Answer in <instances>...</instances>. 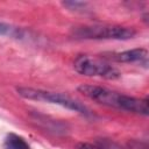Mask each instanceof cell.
I'll list each match as a JSON object with an SVG mask.
<instances>
[{"mask_svg":"<svg viewBox=\"0 0 149 149\" xmlns=\"http://www.w3.org/2000/svg\"><path fill=\"white\" fill-rule=\"evenodd\" d=\"M17 93L29 100H36V101H47V102H51V104H56L59 105L62 107H65L68 109L78 112L80 114H85L88 115L90 109L83 105L81 102L72 99L69 95L62 94V93H57V92H49V91H43V90H37V88H33V87H17L16 88Z\"/></svg>","mask_w":149,"mask_h":149,"instance_id":"cell-1","label":"cell"},{"mask_svg":"<svg viewBox=\"0 0 149 149\" xmlns=\"http://www.w3.org/2000/svg\"><path fill=\"white\" fill-rule=\"evenodd\" d=\"M136 31L129 27L122 26H85L74 29L73 36L87 40H129Z\"/></svg>","mask_w":149,"mask_h":149,"instance_id":"cell-2","label":"cell"},{"mask_svg":"<svg viewBox=\"0 0 149 149\" xmlns=\"http://www.w3.org/2000/svg\"><path fill=\"white\" fill-rule=\"evenodd\" d=\"M74 70L84 76L88 77H101L105 79H116L121 74L116 68L106 63L105 61L91 57V56H78L73 63Z\"/></svg>","mask_w":149,"mask_h":149,"instance_id":"cell-3","label":"cell"},{"mask_svg":"<svg viewBox=\"0 0 149 149\" xmlns=\"http://www.w3.org/2000/svg\"><path fill=\"white\" fill-rule=\"evenodd\" d=\"M78 91L80 93H83L85 97H87L99 104L119 108V102H120V97H121L120 93H116L114 91H111V90L101 87V86L88 85V84L79 85Z\"/></svg>","mask_w":149,"mask_h":149,"instance_id":"cell-4","label":"cell"},{"mask_svg":"<svg viewBox=\"0 0 149 149\" xmlns=\"http://www.w3.org/2000/svg\"><path fill=\"white\" fill-rule=\"evenodd\" d=\"M119 109H125L128 112H133L136 114L148 115L149 114V106L147 99H139L134 97H129L126 94H121Z\"/></svg>","mask_w":149,"mask_h":149,"instance_id":"cell-5","label":"cell"},{"mask_svg":"<svg viewBox=\"0 0 149 149\" xmlns=\"http://www.w3.org/2000/svg\"><path fill=\"white\" fill-rule=\"evenodd\" d=\"M113 61L121 62V63H133V62H144L147 63L148 59V51L143 48L126 50L122 52H116L111 56Z\"/></svg>","mask_w":149,"mask_h":149,"instance_id":"cell-6","label":"cell"},{"mask_svg":"<svg viewBox=\"0 0 149 149\" xmlns=\"http://www.w3.org/2000/svg\"><path fill=\"white\" fill-rule=\"evenodd\" d=\"M5 149H29L28 143L16 134H9L5 140Z\"/></svg>","mask_w":149,"mask_h":149,"instance_id":"cell-7","label":"cell"},{"mask_svg":"<svg viewBox=\"0 0 149 149\" xmlns=\"http://www.w3.org/2000/svg\"><path fill=\"white\" fill-rule=\"evenodd\" d=\"M0 35L22 38L23 31H22V29L17 28V27H14V26L5 23V22H0Z\"/></svg>","mask_w":149,"mask_h":149,"instance_id":"cell-8","label":"cell"},{"mask_svg":"<svg viewBox=\"0 0 149 149\" xmlns=\"http://www.w3.org/2000/svg\"><path fill=\"white\" fill-rule=\"evenodd\" d=\"M86 5H87V3H85V2H79V1H65V2H63V6L68 7V8L71 9V10H80V9L85 8Z\"/></svg>","mask_w":149,"mask_h":149,"instance_id":"cell-9","label":"cell"},{"mask_svg":"<svg viewBox=\"0 0 149 149\" xmlns=\"http://www.w3.org/2000/svg\"><path fill=\"white\" fill-rule=\"evenodd\" d=\"M77 149H106L101 146H98V144H92V143H79L77 146Z\"/></svg>","mask_w":149,"mask_h":149,"instance_id":"cell-10","label":"cell"},{"mask_svg":"<svg viewBox=\"0 0 149 149\" xmlns=\"http://www.w3.org/2000/svg\"><path fill=\"white\" fill-rule=\"evenodd\" d=\"M129 148L130 149H148L147 146L142 142H139V141H133V142H129Z\"/></svg>","mask_w":149,"mask_h":149,"instance_id":"cell-11","label":"cell"}]
</instances>
